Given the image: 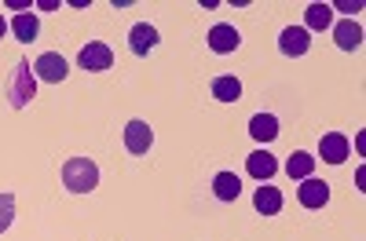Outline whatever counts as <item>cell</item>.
Masks as SVG:
<instances>
[{"instance_id": "cell-3", "label": "cell", "mask_w": 366, "mask_h": 241, "mask_svg": "<svg viewBox=\"0 0 366 241\" xmlns=\"http://www.w3.org/2000/svg\"><path fill=\"white\" fill-rule=\"evenodd\" d=\"M77 66L88 70V73H103V70H110V66H114V51H110V44H103V41H88V44L81 48V55H77Z\"/></svg>"}, {"instance_id": "cell-20", "label": "cell", "mask_w": 366, "mask_h": 241, "mask_svg": "<svg viewBox=\"0 0 366 241\" xmlns=\"http://www.w3.org/2000/svg\"><path fill=\"white\" fill-rule=\"evenodd\" d=\"M15 220V198L11 194H0V234H4Z\"/></svg>"}, {"instance_id": "cell-8", "label": "cell", "mask_w": 366, "mask_h": 241, "mask_svg": "<svg viewBox=\"0 0 366 241\" xmlns=\"http://www.w3.org/2000/svg\"><path fill=\"white\" fill-rule=\"evenodd\" d=\"M150 143H154V132H150L147 120H129V125H125V150H129V154H136V158L147 154Z\"/></svg>"}, {"instance_id": "cell-1", "label": "cell", "mask_w": 366, "mask_h": 241, "mask_svg": "<svg viewBox=\"0 0 366 241\" xmlns=\"http://www.w3.org/2000/svg\"><path fill=\"white\" fill-rule=\"evenodd\" d=\"M63 187L70 194H92L99 187V165L92 158H70L63 165Z\"/></svg>"}, {"instance_id": "cell-17", "label": "cell", "mask_w": 366, "mask_h": 241, "mask_svg": "<svg viewBox=\"0 0 366 241\" xmlns=\"http://www.w3.org/2000/svg\"><path fill=\"white\" fill-rule=\"evenodd\" d=\"M11 34H15L22 44L37 41V34H41V22H37V15H34V11H19V15L11 19Z\"/></svg>"}, {"instance_id": "cell-14", "label": "cell", "mask_w": 366, "mask_h": 241, "mask_svg": "<svg viewBox=\"0 0 366 241\" xmlns=\"http://www.w3.org/2000/svg\"><path fill=\"white\" fill-rule=\"evenodd\" d=\"M249 135L257 143H271V139H279V117L274 113H257L249 120Z\"/></svg>"}, {"instance_id": "cell-15", "label": "cell", "mask_w": 366, "mask_h": 241, "mask_svg": "<svg viewBox=\"0 0 366 241\" xmlns=\"http://www.w3.org/2000/svg\"><path fill=\"white\" fill-rule=\"evenodd\" d=\"M212 99L238 103V99H242V81H238L234 73H220L217 81H212Z\"/></svg>"}, {"instance_id": "cell-10", "label": "cell", "mask_w": 366, "mask_h": 241, "mask_svg": "<svg viewBox=\"0 0 366 241\" xmlns=\"http://www.w3.org/2000/svg\"><path fill=\"white\" fill-rule=\"evenodd\" d=\"M246 172L257 183H271V175L279 172V161H274V154H267V150H257V154L246 158Z\"/></svg>"}, {"instance_id": "cell-11", "label": "cell", "mask_w": 366, "mask_h": 241, "mask_svg": "<svg viewBox=\"0 0 366 241\" xmlns=\"http://www.w3.org/2000/svg\"><path fill=\"white\" fill-rule=\"evenodd\" d=\"M253 205H257V212H260V216H279V212H282V190L264 183V187H257Z\"/></svg>"}, {"instance_id": "cell-9", "label": "cell", "mask_w": 366, "mask_h": 241, "mask_svg": "<svg viewBox=\"0 0 366 241\" xmlns=\"http://www.w3.org/2000/svg\"><path fill=\"white\" fill-rule=\"evenodd\" d=\"M238 44H242V37H238V29H234V26L217 22V26L209 29V48L217 51V55H231Z\"/></svg>"}, {"instance_id": "cell-12", "label": "cell", "mask_w": 366, "mask_h": 241, "mask_svg": "<svg viewBox=\"0 0 366 241\" xmlns=\"http://www.w3.org/2000/svg\"><path fill=\"white\" fill-rule=\"evenodd\" d=\"M129 48H132L136 55L154 51V48H158V29L150 26V22H139V26H132V34H129Z\"/></svg>"}, {"instance_id": "cell-19", "label": "cell", "mask_w": 366, "mask_h": 241, "mask_svg": "<svg viewBox=\"0 0 366 241\" xmlns=\"http://www.w3.org/2000/svg\"><path fill=\"white\" fill-rule=\"evenodd\" d=\"M304 29H330L333 26V8L330 4H308V11H304Z\"/></svg>"}, {"instance_id": "cell-16", "label": "cell", "mask_w": 366, "mask_h": 241, "mask_svg": "<svg viewBox=\"0 0 366 241\" xmlns=\"http://www.w3.org/2000/svg\"><path fill=\"white\" fill-rule=\"evenodd\" d=\"M212 194H217L220 201H238L242 179H238L234 172H217V175H212Z\"/></svg>"}, {"instance_id": "cell-7", "label": "cell", "mask_w": 366, "mask_h": 241, "mask_svg": "<svg viewBox=\"0 0 366 241\" xmlns=\"http://www.w3.org/2000/svg\"><path fill=\"white\" fill-rule=\"evenodd\" d=\"M297 201L304 208H322L330 201V183H322V179H300V187H297Z\"/></svg>"}, {"instance_id": "cell-2", "label": "cell", "mask_w": 366, "mask_h": 241, "mask_svg": "<svg viewBox=\"0 0 366 241\" xmlns=\"http://www.w3.org/2000/svg\"><path fill=\"white\" fill-rule=\"evenodd\" d=\"M34 92H37L34 66H29L26 58H19L15 70H11V77H8V88H4V96H8L11 110H26V106H29V99H34Z\"/></svg>"}, {"instance_id": "cell-13", "label": "cell", "mask_w": 366, "mask_h": 241, "mask_svg": "<svg viewBox=\"0 0 366 241\" xmlns=\"http://www.w3.org/2000/svg\"><path fill=\"white\" fill-rule=\"evenodd\" d=\"M333 41H337V48H341V51H355V48L362 44V26H359V22H352V19L337 22V26H333Z\"/></svg>"}, {"instance_id": "cell-5", "label": "cell", "mask_w": 366, "mask_h": 241, "mask_svg": "<svg viewBox=\"0 0 366 241\" xmlns=\"http://www.w3.org/2000/svg\"><path fill=\"white\" fill-rule=\"evenodd\" d=\"M308 48H312V34L304 26H286L282 34H279V51L290 55V58L308 55Z\"/></svg>"}, {"instance_id": "cell-6", "label": "cell", "mask_w": 366, "mask_h": 241, "mask_svg": "<svg viewBox=\"0 0 366 241\" xmlns=\"http://www.w3.org/2000/svg\"><path fill=\"white\" fill-rule=\"evenodd\" d=\"M70 66H66V58L63 55H55V51H44L37 63H34V77L48 81V84H59V81H66Z\"/></svg>"}, {"instance_id": "cell-4", "label": "cell", "mask_w": 366, "mask_h": 241, "mask_svg": "<svg viewBox=\"0 0 366 241\" xmlns=\"http://www.w3.org/2000/svg\"><path fill=\"white\" fill-rule=\"evenodd\" d=\"M348 154H352V143H348L345 132H326V135L319 139V158H322L326 165H345Z\"/></svg>"}, {"instance_id": "cell-18", "label": "cell", "mask_w": 366, "mask_h": 241, "mask_svg": "<svg viewBox=\"0 0 366 241\" xmlns=\"http://www.w3.org/2000/svg\"><path fill=\"white\" fill-rule=\"evenodd\" d=\"M315 161H319V158H312L308 150H297V154H290V161H286V172H290V179H312V172H315Z\"/></svg>"}, {"instance_id": "cell-21", "label": "cell", "mask_w": 366, "mask_h": 241, "mask_svg": "<svg viewBox=\"0 0 366 241\" xmlns=\"http://www.w3.org/2000/svg\"><path fill=\"white\" fill-rule=\"evenodd\" d=\"M8 34V22H4V15H0V37H4Z\"/></svg>"}]
</instances>
